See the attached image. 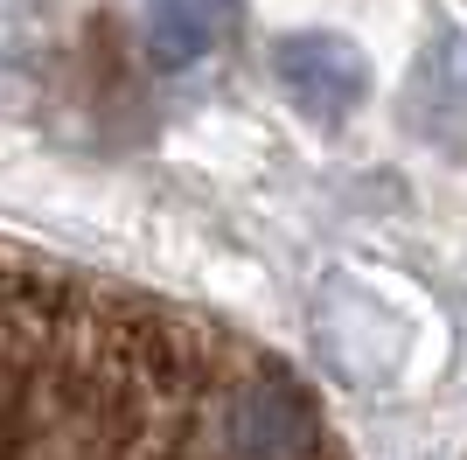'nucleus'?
I'll use <instances>...</instances> for the list:
<instances>
[{
	"instance_id": "nucleus-1",
	"label": "nucleus",
	"mask_w": 467,
	"mask_h": 460,
	"mask_svg": "<svg viewBox=\"0 0 467 460\" xmlns=\"http://www.w3.org/2000/svg\"><path fill=\"white\" fill-rule=\"evenodd\" d=\"M0 460H349L300 370L189 300L0 245Z\"/></svg>"
}]
</instances>
